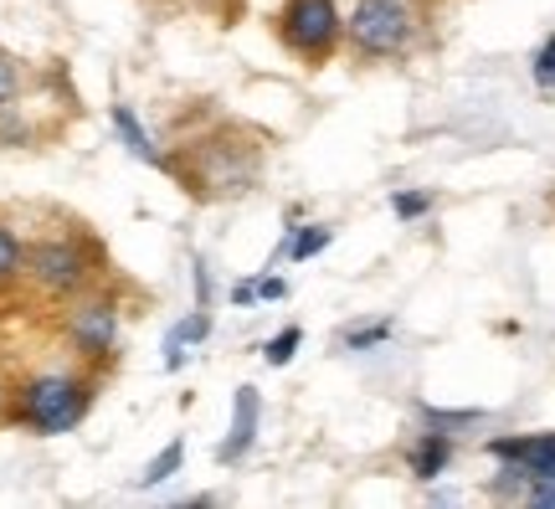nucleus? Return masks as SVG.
I'll use <instances>...</instances> for the list:
<instances>
[{
	"mask_svg": "<svg viewBox=\"0 0 555 509\" xmlns=\"http://www.w3.org/2000/svg\"><path fill=\"white\" fill-rule=\"evenodd\" d=\"M232 304H258V283H232Z\"/></svg>",
	"mask_w": 555,
	"mask_h": 509,
	"instance_id": "24",
	"label": "nucleus"
},
{
	"mask_svg": "<svg viewBox=\"0 0 555 509\" xmlns=\"http://www.w3.org/2000/svg\"><path fill=\"white\" fill-rule=\"evenodd\" d=\"M530 73H535V82L545 88V93H555V31L540 41V52H535V62H530Z\"/></svg>",
	"mask_w": 555,
	"mask_h": 509,
	"instance_id": "21",
	"label": "nucleus"
},
{
	"mask_svg": "<svg viewBox=\"0 0 555 509\" xmlns=\"http://www.w3.org/2000/svg\"><path fill=\"white\" fill-rule=\"evenodd\" d=\"M422 37V11L416 0H356L345 16V58L356 67L401 62Z\"/></svg>",
	"mask_w": 555,
	"mask_h": 509,
	"instance_id": "5",
	"label": "nucleus"
},
{
	"mask_svg": "<svg viewBox=\"0 0 555 509\" xmlns=\"http://www.w3.org/2000/svg\"><path fill=\"white\" fill-rule=\"evenodd\" d=\"M298 345H304V330H298V325H288L283 334H273V340L262 345V360H268V366H288V360L298 355Z\"/></svg>",
	"mask_w": 555,
	"mask_h": 509,
	"instance_id": "18",
	"label": "nucleus"
},
{
	"mask_svg": "<svg viewBox=\"0 0 555 509\" xmlns=\"http://www.w3.org/2000/svg\"><path fill=\"white\" fill-rule=\"evenodd\" d=\"M262 170H268V135L247 118H211L159 155V176L176 180L196 206L253 196L262 186Z\"/></svg>",
	"mask_w": 555,
	"mask_h": 509,
	"instance_id": "1",
	"label": "nucleus"
},
{
	"mask_svg": "<svg viewBox=\"0 0 555 509\" xmlns=\"http://www.w3.org/2000/svg\"><path fill=\"white\" fill-rule=\"evenodd\" d=\"M180 5L196 11V16H206L211 26H221V31L242 26V16H247V0H180Z\"/></svg>",
	"mask_w": 555,
	"mask_h": 509,
	"instance_id": "14",
	"label": "nucleus"
},
{
	"mask_svg": "<svg viewBox=\"0 0 555 509\" xmlns=\"http://www.w3.org/2000/svg\"><path fill=\"white\" fill-rule=\"evenodd\" d=\"M57 340L67 345L73 360H82L88 371L114 376L124 355V298L114 289V278H103L99 289L67 298L57 314Z\"/></svg>",
	"mask_w": 555,
	"mask_h": 509,
	"instance_id": "4",
	"label": "nucleus"
},
{
	"mask_svg": "<svg viewBox=\"0 0 555 509\" xmlns=\"http://www.w3.org/2000/svg\"><path fill=\"white\" fill-rule=\"evenodd\" d=\"M453 432L442 428H422L412 437V448H406V469H412V479H422V484H433V479H442L448 473V463H453Z\"/></svg>",
	"mask_w": 555,
	"mask_h": 509,
	"instance_id": "9",
	"label": "nucleus"
},
{
	"mask_svg": "<svg viewBox=\"0 0 555 509\" xmlns=\"http://www.w3.org/2000/svg\"><path fill=\"white\" fill-rule=\"evenodd\" d=\"M519 505H530V509H555V479H530V489L519 494Z\"/></svg>",
	"mask_w": 555,
	"mask_h": 509,
	"instance_id": "22",
	"label": "nucleus"
},
{
	"mask_svg": "<svg viewBox=\"0 0 555 509\" xmlns=\"http://www.w3.org/2000/svg\"><path fill=\"white\" fill-rule=\"evenodd\" d=\"M268 31L309 73H319L324 62H335V52H345L339 0H278V11L268 16Z\"/></svg>",
	"mask_w": 555,
	"mask_h": 509,
	"instance_id": "6",
	"label": "nucleus"
},
{
	"mask_svg": "<svg viewBox=\"0 0 555 509\" xmlns=\"http://www.w3.org/2000/svg\"><path fill=\"white\" fill-rule=\"evenodd\" d=\"M150 5H180V0H150Z\"/></svg>",
	"mask_w": 555,
	"mask_h": 509,
	"instance_id": "25",
	"label": "nucleus"
},
{
	"mask_svg": "<svg viewBox=\"0 0 555 509\" xmlns=\"http://www.w3.org/2000/svg\"><path fill=\"white\" fill-rule=\"evenodd\" d=\"M103 381L108 376L88 371L82 360L73 366H57V371H37V376H21L11 386V407H5V422L31 437H62V432L82 428V417L93 411L99 402Z\"/></svg>",
	"mask_w": 555,
	"mask_h": 509,
	"instance_id": "2",
	"label": "nucleus"
},
{
	"mask_svg": "<svg viewBox=\"0 0 555 509\" xmlns=\"http://www.w3.org/2000/svg\"><path fill=\"white\" fill-rule=\"evenodd\" d=\"M180 463H185V443H165V448H159V458H150V469L139 473V484H144V489H155V484H165V479H176L180 473Z\"/></svg>",
	"mask_w": 555,
	"mask_h": 509,
	"instance_id": "15",
	"label": "nucleus"
},
{
	"mask_svg": "<svg viewBox=\"0 0 555 509\" xmlns=\"http://www.w3.org/2000/svg\"><path fill=\"white\" fill-rule=\"evenodd\" d=\"M114 129H119V139L129 144V155L144 160V165H155V170H159V155H165V150H159L155 135H150V129L139 124V114L129 109V103H114Z\"/></svg>",
	"mask_w": 555,
	"mask_h": 509,
	"instance_id": "11",
	"label": "nucleus"
},
{
	"mask_svg": "<svg viewBox=\"0 0 555 509\" xmlns=\"http://www.w3.org/2000/svg\"><path fill=\"white\" fill-rule=\"evenodd\" d=\"M422 422H427V428L453 432V428H474V422H483V411H437V407H422Z\"/></svg>",
	"mask_w": 555,
	"mask_h": 509,
	"instance_id": "19",
	"label": "nucleus"
},
{
	"mask_svg": "<svg viewBox=\"0 0 555 509\" xmlns=\"http://www.w3.org/2000/svg\"><path fill=\"white\" fill-rule=\"evenodd\" d=\"M489 458H494V463H519L530 479H555V432H509V437H489Z\"/></svg>",
	"mask_w": 555,
	"mask_h": 509,
	"instance_id": "7",
	"label": "nucleus"
},
{
	"mask_svg": "<svg viewBox=\"0 0 555 509\" xmlns=\"http://www.w3.org/2000/svg\"><path fill=\"white\" fill-rule=\"evenodd\" d=\"M258 422H262L258 386H237V396H232V432L221 437V448H217L221 469H232V463H242V458L253 453V443H258Z\"/></svg>",
	"mask_w": 555,
	"mask_h": 509,
	"instance_id": "8",
	"label": "nucleus"
},
{
	"mask_svg": "<svg viewBox=\"0 0 555 509\" xmlns=\"http://www.w3.org/2000/svg\"><path fill=\"white\" fill-rule=\"evenodd\" d=\"M283 294H288V283H283V278H273V273L258 278V298H283Z\"/></svg>",
	"mask_w": 555,
	"mask_h": 509,
	"instance_id": "23",
	"label": "nucleus"
},
{
	"mask_svg": "<svg viewBox=\"0 0 555 509\" xmlns=\"http://www.w3.org/2000/svg\"><path fill=\"white\" fill-rule=\"evenodd\" d=\"M26 283V242L11 232V221H0V294H11Z\"/></svg>",
	"mask_w": 555,
	"mask_h": 509,
	"instance_id": "12",
	"label": "nucleus"
},
{
	"mask_svg": "<svg viewBox=\"0 0 555 509\" xmlns=\"http://www.w3.org/2000/svg\"><path fill=\"white\" fill-rule=\"evenodd\" d=\"M288 257L294 263H304V257H314V253H324L330 242H335V227L330 221H309V227H288Z\"/></svg>",
	"mask_w": 555,
	"mask_h": 509,
	"instance_id": "13",
	"label": "nucleus"
},
{
	"mask_svg": "<svg viewBox=\"0 0 555 509\" xmlns=\"http://www.w3.org/2000/svg\"><path fill=\"white\" fill-rule=\"evenodd\" d=\"M391 212H397L401 221H422V216L433 212V196H427V191H397V196H391Z\"/></svg>",
	"mask_w": 555,
	"mask_h": 509,
	"instance_id": "20",
	"label": "nucleus"
},
{
	"mask_svg": "<svg viewBox=\"0 0 555 509\" xmlns=\"http://www.w3.org/2000/svg\"><path fill=\"white\" fill-rule=\"evenodd\" d=\"M103 278H114L108 247L82 221H62L57 232H41L37 242H26V283L47 304H67V298L99 289Z\"/></svg>",
	"mask_w": 555,
	"mask_h": 509,
	"instance_id": "3",
	"label": "nucleus"
},
{
	"mask_svg": "<svg viewBox=\"0 0 555 509\" xmlns=\"http://www.w3.org/2000/svg\"><path fill=\"white\" fill-rule=\"evenodd\" d=\"M21 88H26V67H21V58L0 52V109H11V103L21 99Z\"/></svg>",
	"mask_w": 555,
	"mask_h": 509,
	"instance_id": "17",
	"label": "nucleus"
},
{
	"mask_svg": "<svg viewBox=\"0 0 555 509\" xmlns=\"http://www.w3.org/2000/svg\"><path fill=\"white\" fill-rule=\"evenodd\" d=\"M391 340V319H376V325H350V330L339 334V345L345 351H376Z\"/></svg>",
	"mask_w": 555,
	"mask_h": 509,
	"instance_id": "16",
	"label": "nucleus"
},
{
	"mask_svg": "<svg viewBox=\"0 0 555 509\" xmlns=\"http://www.w3.org/2000/svg\"><path fill=\"white\" fill-rule=\"evenodd\" d=\"M206 334H211V304H196V314H185L176 330L165 334V366H170V371H176V366H185V351H191V345H201Z\"/></svg>",
	"mask_w": 555,
	"mask_h": 509,
	"instance_id": "10",
	"label": "nucleus"
}]
</instances>
